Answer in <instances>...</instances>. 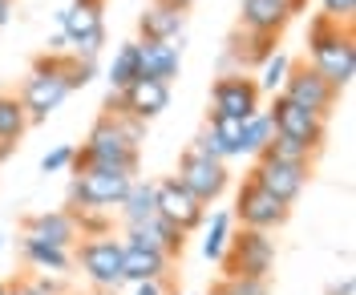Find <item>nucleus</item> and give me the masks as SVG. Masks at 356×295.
I'll return each instance as SVG.
<instances>
[{"label": "nucleus", "instance_id": "obj_1", "mask_svg": "<svg viewBox=\"0 0 356 295\" xmlns=\"http://www.w3.org/2000/svg\"><path fill=\"white\" fill-rule=\"evenodd\" d=\"M142 142H146V126L126 114H102L93 121L89 137L81 150H73V170L86 166H106V170H126L138 178L142 166Z\"/></svg>", "mask_w": 356, "mask_h": 295}, {"label": "nucleus", "instance_id": "obj_2", "mask_svg": "<svg viewBox=\"0 0 356 295\" xmlns=\"http://www.w3.org/2000/svg\"><path fill=\"white\" fill-rule=\"evenodd\" d=\"M308 65L332 85L336 93L348 90L356 77V33L353 24L328 21L316 12L308 21Z\"/></svg>", "mask_w": 356, "mask_h": 295}, {"label": "nucleus", "instance_id": "obj_3", "mask_svg": "<svg viewBox=\"0 0 356 295\" xmlns=\"http://www.w3.org/2000/svg\"><path fill=\"white\" fill-rule=\"evenodd\" d=\"M21 97L24 114H29V126H41L49 121V114H57L61 106L69 101V85L61 81V73H57V53H41L33 69H29V77L21 81Z\"/></svg>", "mask_w": 356, "mask_h": 295}, {"label": "nucleus", "instance_id": "obj_4", "mask_svg": "<svg viewBox=\"0 0 356 295\" xmlns=\"http://www.w3.org/2000/svg\"><path fill=\"white\" fill-rule=\"evenodd\" d=\"M130 182H134V174H126V170H106V166L73 170L65 210H106L110 214L130 194Z\"/></svg>", "mask_w": 356, "mask_h": 295}, {"label": "nucleus", "instance_id": "obj_5", "mask_svg": "<svg viewBox=\"0 0 356 295\" xmlns=\"http://www.w3.org/2000/svg\"><path fill=\"white\" fill-rule=\"evenodd\" d=\"M222 279H271L275 267V239L264 230H231V243L219 259Z\"/></svg>", "mask_w": 356, "mask_h": 295}, {"label": "nucleus", "instance_id": "obj_6", "mask_svg": "<svg viewBox=\"0 0 356 295\" xmlns=\"http://www.w3.org/2000/svg\"><path fill=\"white\" fill-rule=\"evenodd\" d=\"M106 0H73L57 12V28L65 37L73 57L81 61H97V53L106 45V17H102Z\"/></svg>", "mask_w": 356, "mask_h": 295}, {"label": "nucleus", "instance_id": "obj_7", "mask_svg": "<svg viewBox=\"0 0 356 295\" xmlns=\"http://www.w3.org/2000/svg\"><path fill=\"white\" fill-rule=\"evenodd\" d=\"M73 263L81 267V275H86L102 295H118L122 287H126V271H122V239H118V235L77 239Z\"/></svg>", "mask_w": 356, "mask_h": 295}, {"label": "nucleus", "instance_id": "obj_8", "mask_svg": "<svg viewBox=\"0 0 356 295\" xmlns=\"http://www.w3.org/2000/svg\"><path fill=\"white\" fill-rule=\"evenodd\" d=\"M267 117H271V126H275V134L296 142V146H304L312 158L324 150V137H328V121L324 117L308 114V110H300V106H291L284 93H275L271 97V106H267Z\"/></svg>", "mask_w": 356, "mask_h": 295}, {"label": "nucleus", "instance_id": "obj_9", "mask_svg": "<svg viewBox=\"0 0 356 295\" xmlns=\"http://www.w3.org/2000/svg\"><path fill=\"white\" fill-rule=\"evenodd\" d=\"M291 219V206H284L280 199H271L264 186H255L251 178H243L239 194H235V210H231V223H239L243 230H280Z\"/></svg>", "mask_w": 356, "mask_h": 295}, {"label": "nucleus", "instance_id": "obj_10", "mask_svg": "<svg viewBox=\"0 0 356 295\" xmlns=\"http://www.w3.org/2000/svg\"><path fill=\"white\" fill-rule=\"evenodd\" d=\"M247 178L255 182V186H264L271 199H280L284 206H291L304 194V186L312 178V166L308 162H284V158H271V154H259Z\"/></svg>", "mask_w": 356, "mask_h": 295}, {"label": "nucleus", "instance_id": "obj_11", "mask_svg": "<svg viewBox=\"0 0 356 295\" xmlns=\"http://www.w3.org/2000/svg\"><path fill=\"white\" fill-rule=\"evenodd\" d=\"M284 97H288L291 106H300V110H308V114L324 117L328 121V114L336 110V101H340V93L316 73V69L308 65V61H300V65L288 69V77H284Z\"/></svg>", "mask_w": 356, "mask_h": 295}, {"label": "nucleus", "instance_id": "obj_12", "mask_svg": "<svg viewBox=\"0 0 356 295\" xmlns=\"http://www.w3.org/2000/svg\"><path fill=\"white\" fill-rule=\"evenodd\" d=\"M154 206H158V219H166L182 235H195L199 227H207V206L191 190H182V182L175 174L154 182Z\"/></svg>", "mask_w": 356, "mask_h": 295}, {"label": "nucleus", "instance_id": "obj_13", "mask_svg": "<svg viewBox=\"0 0 356 295\" xmlns=\"http://www.w3.org/2000/svg\"><path fill=\"white\" fill-rule=\"evenodd\" d=\"M264 110V93L255 85V77H247V73H222L219 81L211 85V114H222V117H255Z\"/></svg>", "mask_w": 356, "mask_h": 295}, {"label": "nucleus", "instance_id": "obj_14", "mask_svg": "<svg viewBox=\"0 0 356 295\" xmlns=\"http://www.w3.org/2000/svg\"><path fill=\"white\" fill-rule=\"evenodd\" d=\"M175 178L182 182V190H191L202 206L219 203L222 194H227V186H231V174H227V162H211V158H199V154H191V150H182V158H178V170Z\"/></svg>", "mask_w": 356, "mask_h": 295}, {"label": "nucleus", "instance_id": "obj_15", "mask_svg": "<svg viewBox=\"0 0 356 295\" xmlns=\"http://www.w3.org/2000/svg\"><path fill=\"white\" fill-rule=\"evenodd\" d=\"M166 106H170V85L150 81V77H138L130 90L106 97V110H102V114H126V117H134V121L146 126V121H154Z\"/></svg>", "mask_w": 356, "mask_h": 295}, {"label": "nucleus", "instance_id": "obj_16", "mask_svg": "<svg viewBox=\"0 0 356 295\" xmlns=\"http://www.w3.org/2000/svg\"><path fill=\"white\" fill-rule=\"evenodd\" d=\"M170 267L175 263L158 247L122 235V271H126V283H158V279H170Z\"/></svg>", "mask_w": 356, "mask_h": 295}, {"label": "nucleus", "instance_id": "obj_17", "mask_svg": "<svg viewBox=\"0 0 356 295\" xmlns=\"http://www.w3.org/2000/svg\"><path fill=\"white\" fill-rule=\"evenodd\" d=\"M291 4L288 0H243L239 4V28L247 33H264V37H284V28L291 24Z\"/></svg>", "mask_w": 356, "mask_h": 295}, {"label": "nucleus", "instance_id": "obj_18", "mask_svg": "<svg viewBox=\"0 0 356 295\" xmlns=\"http://www.w3.org/2000/svg\"><path fill=\"white\" fill-rule=\"evenodd\" d=\"M24 235L29 239H41L49 247H61V251H73L77 247V223L69 210H41V214H29L24 219Z\"/></svg>", "mask_w": 356, "mask_h": 295}, {"label": "nucleus", "instance_id": "obj_19", "mask_svg": "<svg viewBox=\"0 0 356 295\" xmlns=\"http://www.w3.org/2000/svg\"><path fill=\"white\" fill-rule=\"evenodd\" d=\"M138 33H142V41H166V45H175V41H182V33H186V12L175 8V4L154 0L138 17Z\"/></svg>", "mask_w": 356, "mask_h": 295}, {"label": "nucleus", "instance_id": "obj_20", "mask_svg": "<svg viewBox=\"0 0 356 295\" xmlns=\"http://www.w3.org/2000/svg\"><path fill=\"white\" fill-rule=\"evenodd\" d=\"M138 65L142 77L170 85L182 73V45H166V41H138Z\"/></svg>", "mask_w": 356, "mask_h": 295}, {"label": "nucleus", "instance_id": "obj_21", "mask_svg": "<svg viewBox=\"0 0 356 295\" xmlns=\"http://www.w3.org/2000/svg\"><path fill=\"white\" fill-rule=\"evenodd\" d=\"M275 37H264V33H247V28H235L231 33V45H227V57L235 61V73H247V69H255V65H264L267 57L275 53Z\"/></svg>", "mask_w": 356, "mask_h": 295}, {"label": "nucleus", "instance_id": "obj_22", "mask_svg": "<svg viewBox=\"0 0 356 295\" xmlns=\"http://www.w3.org/2000/svg\"><path fill=\"white\" fill-rule=\"evenodd\" d=\"M122 235H126V239H138V243L158 247L170 263H178V259H182V251H186V235H182L178 227H170L166 219H158V214L146 223V227H130V230H122Z\"/></svg>", "mask_w": 356, "mask_h": 295}, {"label": "nucleus", "instance_id": "obj_23", "mask_svg": "<svg viewBox=\"0 0 356 295\" xmlns=\"http://www.w3.org/2000/svg\"><path fill=\"white\" fill-rule=\"evenodd\" d=\"M118 214H122V227H146L150 219L158 214L154 206V182L150 178H134L130 182V194L122 199V206H118Z\"/></svg>", "mask_w": 356, "mask_h": 295}, {"label": "nucleus", "instance_id": "obj_24", "mask_svg": "<svg viewBox=\"0 0 356 295\" xmlns=\"http://www.w3.org/2000/svg\"><path fill=\"white\" fill-rule=\"evenodd\" d=\"M21 255H24V263H29L37 275H65L69 267H73V251L49 247V243L29 239V235H21Z\"/></svg>", "mask_w": 356, "mask_h": 295}, {"label": "nucleus", "instance_id": "obj_25", "mask_svg": "<svg viewBox=\"0 0 356 295\" xmlns=\"http://www.w3.org/2000/svg\"><path fill=\"white\" fill-rule=\"evenodd\" d=\"M29 134V114H24L17 93H0V142L4 146H21V137Z\"/></svg>", "mask_w": 356, "mask_h": 295}, {"label": "nucleus", "instance_id": "obj_26", "mask_svg": "<svg viewBox=\"0 0 356 295\" xmlns=\"http://www.w3.org/2000/svg\"><path fill=\"white\" fill-rule=\"evenodd\" d=\"M142 77V65H138V41H126V45L113 53V65H110V93H122L130 90L134 81Z\"/></svg>", "mask_w": 356, "mask_h": 295}, {"label": "nucleus", "instance_id": "obj_27", "mask_svg": "<svg viewBox=\"0 0 356 295\" xmlns=\"http://www.w3.org/2000/svg\"><path fill=\"white\" fill-rule=\"evenodd\" d=\"M231 230H235L231 210H215V214H211V227H207V239H202V259H207V263H219L222 259V251L231 243Z\"/></svg>", "mask_w": 356, "mask_h": 295}, {"label": "nucleus", "instance_id": "obj_28", "mask_svg": "<svg viewBox=\"0 0 356 295\" xmlns=\"http://www.w3.org/2000/svg\"><path fill=\"white\" fill-rule=\"evenodd\" d=\"M275 137V126H271V117H267V110H259L255 117H247L243 121V137H239V154H264L267 142Z\"/></svg>", "mask_w": 356, "mask_h": 295}, {"label": "nucleus", "instance_id": "obj_29", "mask_svg": "<svg viewBox=\"0 0 356 295\" xmlns=\"http://www.w3.org/2000/svg\"><path fill=\"white\" fill-rule=\"evenodd\" d=\"M57 73H61V81L69 85V93H77L97 77V61H81L73 53H57Z\"/></svg>", "mask_w": 356, "mask_h": 295}, {"label": "nucleus", "instance_id": "obj_30", "mask_svg": "<svg viewBox=\"0 0 356 295\" xmlns=\"http://www.w3.org/2000/svg\"><path fill=\"white\" fill-rule=\"evenodd\" d=\"M288 69H291L288 53H280V49H275V53L267 57L264 65H259V77H255L259 93H271V97H275V93L284 90V77H288Z\"/></svg>", "mask_w": 356, "mask_h": 295}, {"label": "nucleus", "instance_id": "obj_31", "mask_svg": "<svg viewBox=\"0 0 356 295\" xmlns=\"http://www.w3.org/2000/svg\"><path fill=\"white\" fill-rule=\"evenodd\" d=\"M207 130L219 137L222 146L239 158V137H243V121L239 117H222V114H207Z\"/></svg>", "mask_w": 356, "mask_h": 295}, {"label": "nucleus", "instance_id": "obj_32", "mask_svg": "<svg viewBox=\"0 0 356 295\" xmlns=\"http://www.w3.org/2000/svg\"><path fill=\"white\" fill-rule=\"evenodd\" d=\"M73 223H77V235L81 239H97V235H113V219L106 210H69Z\"/></svg>", "mask_w": 356, "mask_h": 295}, {"label": "nucleus", "instance_id": "obj_33", "mask_svg": "<svg viewBox=\"0 0 356 295\" xmlns=\"http://www.w3.org/2000/svg\"><path fill=\"white\" fill-rule=\"evenodd\" d=\"M211 295H271L267 279H219Z\"/></svg>", "mask_w": 356, "mask_h": 295}, {"label": "nucleus", "instance_id": "obj_34", "mask_svg": "<svg viewBox=\"0 0 356 295\" xmlns=\"http://www.w3.org/2000/svg\"><path fill=\"white\" fill-rule=\"evenodd\" d=\"M186 150H191V154H199V158H211V162H231V158H235V154H231V150H227V146H222L211 130H202V134L195 137Z\"/></svg>", "mask_w": 356, "mask_h": 295}, {"label": "nucleus", "instance_id": "obj_35", "mask_svg": "<svg viewBox=\"0 0 356 295\" xmlns=\"http://www.w3.org/2000/svg\"><path fill=\"white\" fill-rule=\"evenodd\" d=\"M61 170H73V146H53L41 158V174H61Z\"/></svg>", "mask_w": 356, "mask_h": 295}, {"label": "nucleus", "instance_id": "obj_36", "mask_svg": "<svg viewBox=\"0 0 356 295\" xmlns=\"http://www.w3.org/2000/svg\"><path fill=\"white\" fill-rule=\"evenodd\" d=\"M324 4V17L328 21H340V24H353V12H356V0H320Z\"/></svg>", "mask_w": 356, "mask_h": 295}, {"label": "nucleus", "instance_id": "obj_37", "mask_svg": "<svg viewBox=\"0 0 356 295\" xmlns=\"http://www.w3.org/2000/svg\"><path fill=\"white\" fill-rule=\"evenodd\" d=\"M118 295H175L170 279H158V283H126Z\"/></svg>", "mask_w": 356, "mask_h": 295}, {"label": "nucleus", "instance_id": "obj_38", "mask_svg": "<svg viewBox=\"0 0 356 295\" xmlns=\"http://www.w3.org/2000/svg\"><path fill=\"white\" fill-rule=\"evenodd\" d=\"M8 295H41V292H37L33 279H13V283H8Z\"/></svg>", "mask_w": 356, "mask_h": 295}, {"label": "nucleus", "instance_id": "obj_39", "mask_svg": "<svg viewBox=\"0 0 356 295\" xmlns=\"http://www.w3.org/2000/svg\"><path fill=\"white\" fill-rule=\"evenodd\" d=\"M324 295H353V275H344V279L328 283V292H324Z\"/></svg>", "mask_w": 356, "mask_h": 295}, {"label": "nucleus", "instance_id": "obj_40", "mask_svg": "<svg viewBox=\"0 0 356 295\" xmlns=\"http://www.w3.org/2000/svg\"><path fill=\"white\" fill-rule=\"evenodd\" d=\"M8 17H13V0H0V28L8 24Z\"/></svg>", "mask_w": 356, "mask_h": 295}, {"label": "nucleus", "instance_id": "obj_41", "mask_svg": "<svg viewBox=\"0 0 356 295\" xmlns=\"http://www.w3.org/2000/svg\"><path fill=\"white\" fill-rule=\"evenodd\" d=\"M162 4H175V8H182V12H191V4H195V0H162Z\"/></svg>", "mask_w": 356, "mask_h": 295}, {"label": "nucleus", "instance_id": "obj_42", "mask_svg": "<svg viewBox=\"0 0 356 295\" xmlns=\"http://www.w3.org/2000/svg\"><path fill=\"white\" fill-rule=\"evenodd\" d=\"M288 4H291V12H296V17H300V12L308 8V0H288Z\"/></svg>", "mask_w": 356, "mask_h": 295}, {"label": "nucleus", "instance_id": "obj_43", "mask_svg": "<svg viewBox=\"0 0 356 295\" xmlns=\"http://www.w3.org/2000/svg\"><path fill=\"white\" fill-rule=\"evenodd\" d=\"M0 295H8V283H0Z\"/></svg>", "mask_w": 356, "mask_h": 295}, {"label": "nucleus", "instance_id": "obj_44", "mask_svg": "<svg viewBox=\"0 0 356 295\" xmlns=\"http://www.w3.org/2000/svg\"><path fill=\"white\" fill-rule=\"evenodd\" d=\"M0 247H4V235H0Z\"/></svg>", "mask_w": 356, "mask_h": 295}]
</instances>
